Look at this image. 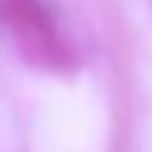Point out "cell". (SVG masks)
Segmentation results:
<instances>
[{"mask_svg":"<svg viewBox=\"0 0 152 152\" xmlns=\"http://www.w3.org/2000/svg\"><path fill=\"white\" fill-rule=\"evenodd\" d=\"M0 26L26 65L42 73L79 71V51L62 31L48 0H0Z\"/></svg>","mask_w":152,"mask_h":152,"instance_id":"1","label":"cell"}]
</instances>
